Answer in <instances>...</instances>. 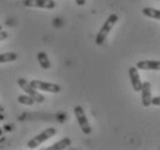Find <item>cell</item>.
<instances>
[{
  "mask_svg": "<svg viewBox=\"0 0 160 150\" xmlns=\"http://www.w3.org/2000/svg\"><path fill=\"white\" fill-rule=\"evenodd\" d=\"M18 59V54L15 52H6V53H1L0 54V62L5 64V62H11Z\"/></svg>",
  "mask_w": 160,
  "mask_h": 150,
  "instance_id": "13",
  "label": "cell"
},
{
  "mask_svg": "<svg viewBox=\"0 0 160 150\" xmlns=\"http://www.w3.org/2000/svg\"><path fill=\"white\" fill-rule=\"evenodd\" d=\"M72 144V140L69 137H65V139L60 140L58 142L53 143L52 146H50L46 150H62V149H67L68 147Z\"/></svg>",
  "mask_w": 160,
  "mask_h": 150,
  "instance_id": "10",
  "label": "cell"
},
{
  "mask_svg": "<svg viewBox=\"0 0 160 150\" xmlns=\"http://www.w3.org/2000/svg\"><path fill=\"white\" fill-rule=\"evenodd\" d=\"M142 13L144 16L150 18H154V20H159L160 21V9L153 7H144L142 9Z\"/></svg>",
  "mask_w": 160,
  "mask_h": 150,
  "instance_id": "11",
  "label": "cell"
},
{
  "mask_svg": "<svg viewBox=\"0 0 160 150\" xmlns=\"http://www.w3.org/2000/svg\"><path fill=\"white\" fill-rule=\"evenodd\" d=\"M74 113H75V117L77 118V122L80 125L82 132L85 134V135H89L91 134L92 129H91V126L89 124V120H88L87 116H85V112H84V109L81 105H76L74 107Z\"/></svg>",
  "mask_w": 160,
  "mask_h": 150,
  "instance_id": "3",
  "label": "cell"
},
{
  "mask_svg": "<svg viewBox=\"0 0 160 150\" xmlns=\"http://www.w3.org/2000/svg\"><path fill=\"white\" fill-rule=\"evenodd\" d=\"M0 35H1V37H0V40H4V39H6V38H7V33H6V31H1V34H0Z\"/></svg>",
  "mask_w": 160,
  "mask_h": 150,
  "instance_id": "16",
  "label": "cell"
},
{
  "mask_svg": "<svg viewBox=\"0 0 160 150\" xmlns=\"http://www.w3.org/2000/svg\"><path fill=\"white\" fill-rule=\"evenodd\" d=\"M18 85L22 88V90H24L28 95L31 96V97H32L37 103H43L44 102L45 97H44L40 92L37 91V89L31 85V83H30L29 81H27L26 79H23V77H20V79L18 80Z\"/></svg>",
  "mask_w": 160,
  "mask_h": 150,
  "instance_id": "4",
  "label": "cell"
},
{
  "mask_svg": "<svg viewBox=\"0 0 160 150\" xmlns=\"http://www.w3.org/2000/svg\"><path fill=\"white\" fill-rule=\"evenodd\" d=\"M18 102L20 103V104H23V105H28V106H30V105H33L35 104V99L31 97L30 95H20L18 97Z\"/></svg>",
  "mask_w": 160,
  "mask_h": 150,
  "instance_id": "14",
  "label": "cell"
},
{
  "mask_svg": "<svg viewBox=\"0 0 160 150\" xmlns=\"http://www.w3.org/2000/svg\"><path fill=\"white\" fill-rule=\"evenodd\" d=\"M152 105H157V106L160 105V97L159 96H158V97H153L152 98Z\"/></svg>",
  "mask_w": 160,
  "mask_h": 150,
  "instance_id": "15",
  "label": "cell"
},
{
  "mask_svg": "<svg viewBox=\"0 0 160 150\" xmlns=\"http://www.w3.org/2000/svg\"><path fill=\"white\" fill-rule=\"evenodd\" d=\"M23 5L26 7L53 9L55 7V1L54 0H23Z\"/></svg>",
  "mask_w": 160,
  "mask_h": 150,
  "instance_id": "6",
  "label": "cell"
},
{
  "mask_svg": "<svg viewBox=\"0 0 160 150\" xmlns=\"http://www.w3.org/2000/svg\"><path fill=\"white\" fill-rule=\"evenodd\" d=\"M30 83L37 90H43V91L52 92V94H58L61 91V87L57 83H50V82H45V81L40 80H32Z\"/></svg>",
  "mask_w": 160,
  "mask_h": 150,
  "instance_id": "5",
  "label": "cell"
},
{
  "mask_svg": "<svg viewBox=\"0 0 160 150\" xmlns=\"http://www.w3.org/2000/svg\"><path fill=\"white\" fill-rule=\"evenodd\" d=\"M55 134H57V129L53 127H50V128H48V129H45L44 132H42L40 134H38L37 136L32 137L29 142L27 143V146H28L29 149H33V148L38 147L39 144H42L43 142L48 141V139H51L52 136H54Z\"/></svg>",
  "mask_w": 160,
  "mask_h": 150,
  "instance_id": "2",
  "label": "cell"
},
{
  "mask_svg": "<svg viewBox=\"0 0 160 150\" xmlns=\"http://www.w3.org/2000/svg\"><path fill=\"white\" fill-rule=\"evenodd\" d=\"M77 6H84L85 5V0H75Z\"/></svg>",
  "mask_w": 160,
  "mask_h": 150,
  "instance_id": "17",
  "label": "cell"
},
{
  "mask_svg": "<svg viewBox=\"0 0 160 150\" xmlns=\"http://www.w3.org/2000/svg\"><path fill=\"white\" fill-rule=\"evenodd\" d=\"M128 72H129V79H130V82H131V85H132L134 91H136V92L142 91L143 82H142V80H141V76H139L138 68L136 66H131Z\"/></svg>",
  "mask_w": 160,
  "mask_h": 150,
  "instance_id": "7",
  "label": "cell"
},
{
  "mask_svg": "<svg viewBox=\"0 0 160 150\" xmlns=\"http://www.w3.org/2000/svg\"><path fill=\"white\" fill-rule=\"evenodd\" d=\"M37 59H38V62L42 68L44 70H48L51 67V62H50V59H48V54L45 52H39L37 54Z\"/></svg>",
  "mask_w": 160,
  "mask_h": 150,
  "instance_id": "12",
  "label": "cell"
},
{
  "mask_svg": "<svg viewBox=\"0 0 160 150\" xmlns=\"http://www.w3.org/2000/svg\"><path fill=\"white\" fill-rule=\"evenodd\" d=\"M119 21V16L117 14H111L107 18V20L105 21V23L102 24V29L99 30V33L96 36V44L97 45H102L105 43L106 38L108 36L109 31L113 29V27L117 24V22Z\"/></svg>",
  "mask_w": 160,
  "mask_h": 150,
  "instance_id": "1",
  "label": "cell"
},
{
  "mask_svg": "<svg viewBox=\"0 0 160 150\" xmlns=\"http://www.w3.org/2000/svg\"><path fill=\"white\" fill-rule=\"evenodd\" d=\"M152 94H151V83L145 81L142 87V104L144 107H149L152 104Z\"/></svg>",
  "mask_w": 160,
  "mask_h": 150,
  "instance_id": "8",
  "label": "cell"
},
{
  "mask_svg": "<svg viewBox=\"0 0 160 150\" xmlns=\"http://www.w3.org/2000/svg\"><path fill=\"white\" fill-rule=\"evenodd\" d=\"M136 67L142 70H160V60H141Z\"/></svg>",
  "mask_w": 160,
  "mask_h": 150,
  "instance_id": "9",
  "label": "cell"
}]
</instances>
